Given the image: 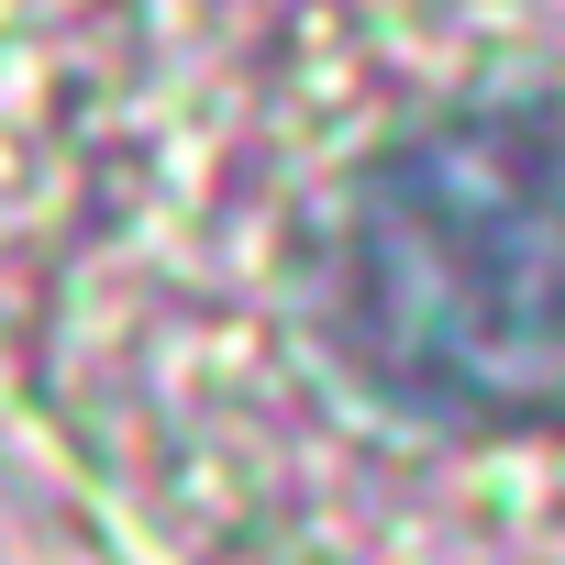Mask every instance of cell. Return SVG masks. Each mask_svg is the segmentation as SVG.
<instances>
[{
	"mask_svg": "<svg viewBox=\"0 0 565 565\" xmlns=\"http://www.w3.org/2000/svg\"><path fill=\"white\" fill-rule=\"evenodd\" d=\"M333 322L399 399H510L565 366V100L422 122L344 211Z\"/></svg>",
	"mask_w": 565,
	"mask_h": 565,
	"instance_id": "6da1fadb",
	"label": "cell"
}]
</instances>
